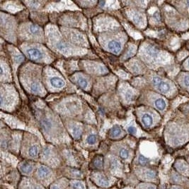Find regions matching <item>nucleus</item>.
I'll use <instances>...</instances> for the list:
<instances>
[{
	"label": "nucleus",
	"mask_w": 189,
	"mask_h": 189,
	"mask_svg": "<svg viewBox=\"0 0 189 189\" xmlns=\"http://www.w3.org/2000/svg\"><path fill=\"white\" fill-rule=\"evenodd\" d=\"M148 52L149 55H150L152 57H155L157 54V51L154 48H152V47H149L148 49Z\"/></svg>",
	"instance_id": "19"
},
{
	"label": "nucleus",
	"mask_w": 189,
	"mask_h": 189,
	"mask_svg": "<svg viewBox=\"0 0 189 189\" xmlns=\"http://www.w3.org/2000/svg\"><path fill=\"white\" fill-rule=\"evenodd\" d=\"M86 141H87V143L89 145H94L96 142V136L95 135H90L87 138Z\"/></svg>",
	"instance_id": "16"
},
{
	"label": "nucleus",
	"mask_w": 189,
	"mask_h": 189,
	"mask_svg": "<svg viewBox=\"0 0 189 189\" xmlns=\"http://www.w3.org/2000/svg\"><path fill=\"white\" fill-rule=\"evenodd\" d=\"M119 155L122 159H125L129 156V152H128V151L126 149H122L120 150Z\"/></svg>",
	"instance_id": "13"
},
{
	"label": "nucleus",
	"mask_w": 189,
	"mask_h": 189,
	"mask_svg": "<svg viewBox=\"0 0 189 189\" xmlns=\"http://www.w3.org/2000/svg\"><path fill=\"white\" fill-rule=\"evenodd\" d=\"M187 4H188V7H189V1H188V2H187Z\"/></svg>",
	"instance_id": "33"
},
{
	"label": "nucleus",
	"mask_w": 189,
	"mask_h": 189,
	"mask_svg": "<svg viewBox=\"0 0 189 189\" xmlns=\"http://www.w3.org/2000/svg\"><path fill=\"white\" fill-rule=\"evenodd\" d=\"M29 156L31 157H36L38 154V147L37 145H33L31 147L28 152Z\"/></svg>",
	"instance_id": "9"
},
{
	"label": "nucleus",
	"mask_w": 189,
	"mask_h": 189,
	"mask_svg": "<svg viewBox=\"0 0 189 189\" xmlns=\"http://www.w3.org/2000/svg\"><path fill=\"white\" fill-rule=\"evenodd\" d=\"M142 121L144 123L146 127H149L152 124L153 120H152V118L150 115L149 114H145L142 118Z\"/></svg>",
	"instance_id": "6"
},
{
	"label": "nucleus",
	"mask_w": 189,
	"mask_h": 189,
	"mask_svg": "<svg viewBox=\"0 0 189 189\" xmlns=\"http://www.w3.org/2000/svg\"><path fill=\"white\" fill-rule=\"evenodd\" d=\"M159 13L158 12H156L155 14H154V18H155V19L158 21L159 20Z\"/></svg>",
	"instance_id": "28"
},
{
	"label": "nucleus",
	"mask_w": 189,
	"mask_h": 189,
	"mask_svg": "<svg viewBox=\"0 0 189 189\" xmlns=\"http://www.w3.org/2000/svg\"><path fill=\"white\" fill-rule=\"evenodd\" d=\"M121 133V128L119 125H115L111 130V135L114 137H117Z\"/></svg>",
	"instance_id": "10"
},
{
	"label": "nucleus",
	"mask_w": 189,
	"mask_h": 189,
	"mask_svg": "<svg viewBox=\"0 0 189 189\" xmlns=\"http://www.w3.org/2000/svg\"><path fill=\"white\" fill-rule=\"evenodd\" d=\"M171 189H182L179 187H177V186H174V187H172Z\"/></svg>",
	"instance_id": "31"
},
{
	"label": "nucleus",
	"mask_w": 189,
	"mask_h": 189,
	"mask_svg": "<svg viewBox=\"0 0 189 189\" xmlns=\"http://www.w3.org/2000/svg\"><path fill=\"white\" fill-rule=\"evenodd\" d=\"M30 31L33 35H38L40 33V28L36 25H31L30 26Z\"/></svg>",
	"instance_id": "12"
},
{
	"label": "nucleus",
	"mask_w": 189,
	"mask_h": 189,
	"mask_svg": "<svg viewBox=\"0 0 189 189\" xmlns=\"http://www.w3.org/2000/svg\"><path fill=\"white\" fill-rule=\"evenodd\" d=\"M42 125H43L44 129H46V130H48L51 127V122H50L49 120H45L43 122H42Z\"/></svg>",
	"instance_id": "17"
},
{
	"label": "nucleus",
	"mask_w": 189,
	"mask_h": 189,
	"mask_svg": "<svg viewBox=\"0 0 189 189\" xmlns=\"http://www.w3.org/2000/svg\"><path fill=\"white\" fill-rule=\"evenodd\" d=\"M37 174L38 177H40L41 178L47 177L48 176H49L50 174H51V169L47 167L41 166L38 169Z\"/></svg>",
	"instance_id": "3"
},
{
	"label": "nucleus",
	"mask_w": 189,
	"mask_h": 189,
	"mask_svg": "<svg viewBox=\"0 0 189 189\" xmlns=\"http://www.w3.org/2000/svg\"><path fill=\"white\" fill-rule=\"evenodd\" d=\"M152 82H153L154 85L157 86H158L159 85L160 83H161L162 82V80L159 77H153Z\"/></svg>",
	"instance_id": "22"
},
{
	"label": "nucleus",
	"mask_w": 189,
	"mask_h": 189,
	"mask_svg": "<svg viewBox=\"0 0 189 189\" xmlns=\"http://www.w3.org/2000/svg\"><path fill=\"white\" fill-rule=\"evenodd\" d=\"M72 134L75 138H79L80 135V130L77 127H74L72 128Z\"/></svg>",
	"instance_id": "18"
},
{
	"label": "nucleus",
	"mask_w": 189,
	"mask_h": 189,
	"mask_svg": "<svg viewBox=\"0 0 189 189\" xmlns=\"http://www.w3.org/2000/svg\"><path fill=\"white\" fill-rule=\"evenodd\" d=\"M73 188L75 189H85V186L80 182H76L73 184Z\"/></svg>",
	"instance_id": "21"
},
{
	"label": "nucleus",
	"mask_w": 189,
	"mask_h": 189,
	"mask_svg": "<svg viewBox=\"0 0 189 189\" xmlns=\"http://www.w3.org/2000/svg\"><path fill=\"white\" fill-rule=\"evenodd\" d=\"M157 88H158L159 90L163 94L167 93L170 90V86L169 84L164 82H162L160 83L159 85L157 86Z\"/></svg>",
	"instance_id": "7"
},
{
	"label": "nucleus",
	"mask_w": 189,
	"mask_h": 189,
	"mask_svg": "<svg viewBox=\"0 0 189 189\" xmlns=\"http://www.w3.org/2000/svg\"><path fill=\"white\" fill-rule=\"evenodd\" d=\"M138 162L139 163H140L141 165H143V166H145V165H147L149 163L148 159H147L145 157H144L143 155H140V157H139Z\"/></svg>",
	"instance_id": "15"
},
{
	"label": "nucleus",
	"mask_w": 189,
	"mask_h": 189,
	"mask_svg": "<svg viewBox=\"0 0 189 189\" xmlns=\"http://www.w3.org/2000/svg\"><path fill=\"white\" fill-rule=\"evenodd\" d=\"M99 4H100L101 6H104V5L106 4V2H99Z\"/></svg>",
	"instance_id": "30"
},
{
	"label": "nucleus",
	"mask_w": 189,
	"mask_h": 189,
	"mask_svg": "<svg viewBox=\"0 0 189 189\" xmlns=\"http://www.w3.org/2000/svg\"><path fill=\"white\" fill-rule=\"evenodd\" d=\"M77 83L79 84V85H80L81 87L83 89H85L86 87V86H87V82H86V80H85V79H84L82 77H80L78 79Z\"/></svg>",
	"instance_id": "14"
},
{
	"label": "nucleus",
	"mask_w": 189,
	"mask_h": 189,
	"mask_svg": "<svg viewBox=\"0 0 189 189\" xmlns=\"http://www.w3.org/2000/svg\"><path fill=\"white\" fill-rule=\"evenodd\" d=\"M184 83H185L186 86H189V75L188 76H186V77H185V79H184Z\"/></svg>",
	"instance_id": "27"
},
{
	"label": "nucleus",
	"mask_w": 189,
	"mask_h": 189,
	"mask_svg": "<svg viewBox=\"0 0 189 189\" xmlns=\"http://www.w3.org/2000/svg\"><path fill=\"white\" fill-rule=\"evenodd\" d=\"M51 189H60V188L57 185L54 184V185H52V186H51Z\"/></svg>",
	"instance_id": "29"
},
{
	"label": "nucleus",
	"mask_w": 189,
	"mask_h": 189,
	"mask_svg": "<svg viewBox=\"0 0 189 189\" xmlns=\"http://www.w3.org/2000/svg\"><path fill=\"white\" fill-rule=\"evenodd\" d=\"M133 19H134V21H135V22L139 23L141 22L142 17H141V16L139 15L138 14H135L133 17Z\"/></svg>",
	"instance_id": "23"
},
{
	"label": "nucleus",
	"mask_w": 189,
	"mask_h": 189,
	"mask_svg": "<svg viewBox=\"0 0 189 189\" xmlns=\"http://www.w3.org/2000/svg\"><path fill=\"white\" fill-rule=\"evenodd\" d=\"M128 131L131 135H134V134H135L136 133V128L133 127V126H130V127L128 128Z\"/></svg>",
	"instance_id": "25"
},
{
	"label": "nucleus",
	"mask_w": 189,
	"mask_h": 189,
	"mask_svg": "<svg viewBox=\"0 0 189 189\" xmlns=\"http://www.w3.org/2000/svg\"><path fill=\"white\" fill-rule=\"evenodd\" d=\"M93 164L96 168H101L103 166V157L101 156L96 157V158L94 160Z\"/></svg>",
	"instance_id": "11"
},
{
	"label": "nucleus",
	"mask_w": 189,
	"mask_h": 189,
	"mask_svg": "<svg viewBox=\"0 0 189 189\" xmlns=\"http://www.w3.org/2000/svg\"><path fill=\"white\" fill-rule=\"evenodd\" d=\"M154 104H155V106L160 111H162L165 109L166 107V102L162 99H159L155 101L154 102Z\"/></svg>",
	"instance_id": "8"
},
{
	"label": "nucleus",
	"mask_w": 189,
	"mask_h": 189,
	"mask_svg": "<svg viewBox=\"0 0 189 189\" xmlns=\"http://www.w3.org/2000/svg\"><path fill=\"white\" fill-rule=\"evenodd\" d=\"M20 169L24 174H30L33 171V166L28 162H24L20 166Z\"/></svg>",
	"instance_id": "5"
},
{
	"label": "nucleus",
	"mask_w": 189,
	"mask_h": 189,
	"mask_svg": "<svg viewBox=\"0 0 189 189\" xmlns=\"http://www.w3.org/2000/svg\"><path fill=\"white\" fill-rule=\"evenodd\" d=\"M27 56H28L30 59L36 60L38 59H41L42 57V53L37 48H30L26 51Z\"/></svg>",
	"instance_id": "1"
},
{
	"label": "nucleus",
	"mask_w": 189,
	"mask_h": 189,
	"mask_svg": "<svg viewBox=\"0 0 189 189\" xmlns=\"http://www.w3.org/2000/svg\"><path fill=\"white\" fill-rule=\"evenodd\" d=\"M147 189H155V188H154L153 186H148V187L147 188Z\"/></svg>",
	"instance_id": "32"
},
{
	"label": "nucleus",
	"mask_w": 189,
	"mask_h": 189,
	"mask_svg": "<svg viewBox=\"0 0 189 189\" xmlns=\"http://www.w3.org/2000/svg\"><path fill=\"white\" fill-rule=\"evenodd\" d=\"M51 85L56 88H62L65 85V82L62 79L58 77H52L50 80Z\"/></svg>",
	"instance_id": "4"
},
{
	"label": "nucleus",
	"mask_w": 189,
	"mask_h": 189,
	"mask_svg": "<svg viewBox=\"0 0 189 189\" xmlns=\"http://www.w3.org/2000/svg\"><path fill=\"white\" fill-rule=\"evenodd\" d=\"M31 90H32L33 91H34V92H37V91H39V85L38 83H36L34 82L33 83L32 85H31Z\"/></svg>",
	"instance_id": "20"
},
{
	"label": "nucleus",
	"mask_w": 189,
	"mask_h": 189,
	"mask_svg": "<svg viewBox=\"0 0 189 189\" xmlns=\"http://www.w3.org/2000/svg\"><path fill=\"white\" fill-rule=\"evenodd\" d=\"M188 67H189V60H188Z\"/></svg>",
	"instance_id": "34"
},
{
	"label": "nucleus",
	"mask_w": 189,
	"mask_h": 189,
	"mask_svg": "<svg viewBox=\"0 0 189 189\" xmlns=\"http://www.w3.org/2000/svg\"><path fill=\"white\" fill-rule=\"evenodd\" d=\"M34 189H37V188H34Z\"/></svg>",
	"instance_id": "35"
},
{
	"label": "nucleus",
	"mask_w": 189,
	"mask_h": 189,
	"mask_svg": "<svg viewBox=\"0 0 189 189\" xmlns=\"http://www.w3.org/2000/svg\"><path fill=\"white\" fill-rule=\"evenodd\" d=\"M146 177L148 178H153L154 177V173L152 172V171H148V172H146Z\"/></svg>",
	"instance_id": "26"
},
{
	"label": "nucleus",
	"mask_w": 189,
	"mask_h": 189,
	"mask_svg": "<svg viewBox=\"0 0 189 189\" xmlns=\"http://www.w3.org/2000/svg\"><path fill=\"white\" fill-rule=\"evenodd\" d=\"M100 177L101 178H100V179H99V182L102 183V184H103L104 186H106L108 183H109V182H108V181L106 180V178H105L104 177H103V176H102V177Z\"/></svg>",
	"instance_id": "24"
},
{
	"label": "nucleus",
	"mask_w": 189,
	"mask_h": 189,
	"mask_svg": "<svg viewBox=\"0 0 189 189\" xmlns=\"http://www.w3.org/2000/svg\"><path fill=\"white\" fill-rule=\"evenodd\" d=\"M109 49L115 54H118L121 50V45L119 41H111L109 43Z\"/></svg>",
	"instance_id": "2"
}]
</instances>
